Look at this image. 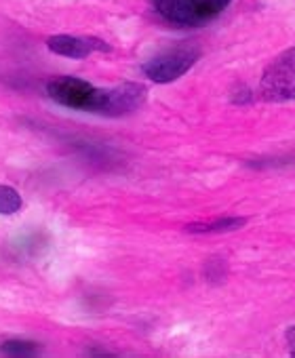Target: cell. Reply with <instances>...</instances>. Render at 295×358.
Wrapping results in <instances>:
<instances>
[{
    "label": "cell",
    "instance_id": "obj_1",
    "mask_svg": "<svg viewBox=\"0 0 295 358\" xmlns=\"http://www.w3.org/2000/svg\"><path fill=\"white\" fill-rule=\"evenodd\" d=\"M150 3L167 24L196 28L222 15L232 0H150Z\"/></svg>",
    "mask_w": 295,
    "mask_h": 358
},
{
    "label": "cell",
    "instance_id": "obj_2",
    "mask_svg": "<svg viewBox=\"0 0 295 358\" xmlns=\"http://www.w3.org/2000/svg\"><path fill=\"white\" fill-rule=\"evenodd\" d=\"M47 93L51 99H55L64 108L97 112V114H99V108L103 101V89H97L91 83L74 78V76L51 78L47 83Z\"/></svg>",
    "mask_w": 295,
    "mask_h": 358
},
{
    "label": "cell",
    "instance_id": "obj_3",
    "mask_svg": "<svg viewBox=\"0 0 295 358\" xmlns=\"http://www.w3.org/2000/svg\"><path fill=\"white\" fill-rule=\"evenodd\" d=\"M201 57V49L196 45H178L152 59H148L141 66V72L150 78L152 83L167 85L184 76Z\"/></svg>",
    "mask_w": 295,
    "mask_h": 358
},
{
    "label": "cell",
    "instance_id": "obj_4",
    "mask_svg": "<svg viewBox=\"0 0 295 358\" xmlns=\"http://www.w3.org/2000/svg\"><path fill=\"white\" fill-rule=\"evenodd\" d=\"M259 95L264 101L274 103L295 99V47L268 64L259 83Z\"/></svg>",
    "mask_w": 295,
    "mask_h": 358
},
{
    "label": "cell",
    "instance_id": "obj_5",
    "mask_svg": "<svg viewBox=\"0 0 295 358\" xmlns=\"http://www.w3.org/2000/svg\"><path fill=\"white\" fill-rule=\"evenodd\" d=\"M145 87L139 83H124L114 89H103V101L99 114L106 116H122L137 110L145 101Z\"/></svg>",
    "mask_w": 295,
    "mask_h": 358
},
{
    "label": "cell",
    "instance_id": "obj_6",
    "mask_svg": "<svg viewBox=\"0 0 295 358\" xmlns=\"http://www.w3.org/2000/svg\"><path fill=\"white\" fill-rule=\"evenodd\" d=\"M47 47L49 51L57 53V55H64V57H70V59H85L89 57L91 53H108L110 51V45L103 43L101 38H93V36H51L47 41Z\"/></svg>",
    "mask_w": 295,
    "mask_h": 358
},
{
    "label": "cell",
    "instance_id": "obj_7",
    "mask_svg": "<svg viewBox=\"0 0 295 358\" xmlns=\"http://www.w3.org/2000/svg\"><path fill=\"white\" fill-rule=\"evenodd\" d=\"M247 224L245 217H222L213 222H201V224H188L186 232L190 234H220V232H232Z\"/></svg>",
    "mask_w": 295,
    "mask_h": 358
},
{
    "label": "cell",
    "instance_id": "obj_8",
    "mask_svg": "<svg viewBox=\"0 0 295 358\" xmlns=\"http://www.w3.org/2000/svg\"><path fill=\"white\" fill-rule=\"evenodd\" d=\"M0 354L5 356H36L41 354V348L36 341L30 339H7L0 343Z\"/></svg>",
    "mask_w": 295,
    "mask_h": 358
},
{
    "label": "cell",
    "instance_id": "obj_9",
    "mask_svg": "<svg viewBox=\"0 0 295 358\" xmlns=\"http://www.w3.org/2000/svg\"><path fill=\"white\" fill-rule=\"evenodd\" d=\"M22 194L15 188L0 184V215H13L22 209Z\"/></svg>",
    "mask_w": 295,
    "mask_h": 358
},
{
    "label": "cell",
    "instance_id": "obj_10",
    "mask_svg": "<svg viewBox=\"0 0 295 358\" xmlns=\"http://www.w3.org/2000/svg\"><path fill=\"white\" fill-rule=\"evenodd\" d=\"M285 339H287V345H289V354H291V356H295V324L287 329Z\"/></svg>",
    "mask_w": 295,
    "mask_h": 358
}]
</instances>
